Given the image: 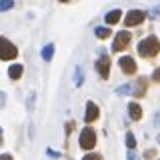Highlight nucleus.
<instances>
[{
  "instance_id": "obj_1",
  "label": "nucleus",
  "mask_w": 160,
  "mask_h": 160,
  "mask_svg": "<svg viewBox=\"0 0 160 160\" xmlns=\"http://www.w3.org/2000/svg\"><path fill=\"white\" fill-rule=\"evenodd\" d=\"M158 52H160V42H158L156 36H148L138 44V54L142 58H152V56H156Z\"/></svg>"
},
{
  "instance_id": "obj_2",
  "label": "nucleus",
  "mask_w": 160,
  "mask_h": 160,
  "mask_svg": "<svg viewBox=\"0 0 160 160\" xmlns=\"http://www.w3.org/2000/svg\"><path fill=\"white\" fill-rule=\"evenodd\" d=\"M18 56V48L10 42L8 38L0 36V60H12Z\"/></svg>"
},
{
  "instance_id": "obj_3",
  "label": "nucleus",
  "mask_w": 160,
  "mask_h": 160,
  "mask_svg": "<svg viewBox=\"0 0 160 160\" xmlns=\"http://www.w3.org/2000/svg\"><path fill=\"white\" fill-rule=\"evenodd\" d=\"M96 146V132H94L90 126L82 128V132H80V148L82 150H92Z\"/></svg>"
},
{
  "instance_id": "obj_4",
  "label": "nucleus",
  "mask_w": 160,
  "mask_h": 160,
  "mask_svg": "<svg viewBox=\"0 0 160 160\" xmlns=\"http://www.w3.org/2000/svg\"><path fill=\"white\" fill-rule=\"evenodd\" d=\"M130 40H132V34H130V32H126V30L118 32V34H116V38H114V42H112V50H114V52L126 50V48H128V44H130Z\"/></svg>"
},
{
  "instance_id": "obj_5",
  "label": "nucleus",
  "mask_w": 160,
  "mask_h": 160,
  "mask_svg": "<svg viewBox=\"0 0 160 160\" xmlns=\"http://www.w3.org/2000/svg\"><path fill=\"white\" fill-rule=\"evenodd\" d=\"M144 18H146V12H142V10H130L126 14V18H124V24L126 26H138V24L144 22Z\"/></svg>"
},
{
  "instance_id": "obj_6",
  "label": "nucleus",
  "mask_w": 160,
  "mask_h": 160,
  "mask_svg": "<svg viewBox=\"0 0 160 160\" xmlns=\"http://www.w3.org/2000/svg\"><path fill=\"white\" fill-rule=\"evenodd\" d=\"M96 70L100 72V76H102L104 80L110 76V60H108V56L104 52L100 54V58H98V62H96Z\"/></svg>"
},
{
  "instance_id": "obj_7",
  "label": "nucleus",
  "mask_w": 160,
  "mask_h": 160,
  "mask_svg": "<svg viewBox=\"0 0 160 160\" xmlns=\"http://www.w3.org/2000/svg\"><path fill=\"white\" fill-rule=\"evenodd\" d=\"M118 64H120V68H122L124 74H134L136 72V62H134L132 56H122L118 60Z\"/></svg>"
},
{
  "instance_id": "obj_8",
  "label": "nucleus",
  "mask_w": 160,
  "mask_h": 160,
  "mask_svg": "<svg viewBox=\"0 0 160 160\" xmlns=\"http://www.w3.org/2000/svg\"><path fill=\"white\" fill-rule=\"evenodd\" d=\"M146 86H148V78H138L136 80V86L132 88V94L134 96H138V98H142L144 94H146Z\"/></svg>"
},
{
  "instance_id": "obj_9",
  "label": "nucleus",
  "mask_w": 160,
  "mask_h": 160,
  "mask_svg": "<svg viewBox=\"0 0 160 160\" xmlns=\"http://www.w3.org/2000/svg\"><path fill=\"white\" fill-rule=\"evenodd\" d=\"M98 114H100L98 106L94 102H88L86 104V114H84V120H86V122H94V120L98 118Z\"/></svg>"
},
{
  "instance_id": "obj_10",
  "label": "nucleus",
  "mask_w": 160,
  "mask_h": 160,
  "mask_svg": "<svg viewBox=\"0 0 160 160\" xmlns=\"http://www.w3.org/2000/svg\"><path fill=\"white\" fill-rule=\"evenodd\" d=\"M128 114H130L132 120H140V118H142V108H140L136 102H130L128 104Z\"/></svg>"
},
{
  "instance_id": "obj_11",
  "label": "nucleus",
  "mask_w": 160,
  "mask_h": 160,
  "mask_svg": "<svg viewBox=\"0 0 160 160\" xmlns=\"http://www.w3.org/2000/svg\"><path fill=\"white\" fill-rule=\"evenodd\" d=\"M22 72H24L22 64H12V66L8 68V76L12 78V80H18L20 76H22Z\"/></svg>"
},
{
  "instance_id": "obj_12",
  "label": "nucleus",
  "mask_w": 160,
  "mask_h": 160,
  "mask_svg": "<svg viewBox=\"0 0 160 160\" xmlns=\"http://www.w3.org/2000/svg\"><path fill=\"white\" fill-rule=\"evenodd\" d=\"M120 16H122V12L116 8V10H110L106 16H104V20H106V24H116L118 20H120Z\"/></svg>"
},
{
  "instance_id": "obj_13",
  "label": "nucleus",
  "mask_w": 160,
  "mask_h": 160,
  "mask_svg": "<svg viewBox=\"0 0 160 160\" xmlns=\"http://www.w3.org/2000/svg\"><path fill=\"white\" fill-rule=\"evenodd\" d=\"M52 56H54V46H52V44H46V46L42 48V58L46 60V62H50Z\"/></svg>"
},
{
  "instance_id": "obj_14",
  "label": "nucleus",
  "mask_w": 160,
  "mask_h": 160,
  "mask_svg": "<svg viewBox=\"0 0 160 160\" xmlns=\"http://www.w3.org/2000/svg\"><path fill=\"white\" fill-rule=\"evenodd\" d=\"M82 82H84V76H82V68H76V72H74V84L76 86H82Z\"/></svg>"
},
{
  "instance_id": "obj_15",
  "label": "nucleus",
  "mask_w": 160,
  "mask_h": 160,
  "mask_svg": "<svg viewBox=\"0 0 160 160\" xmlns=\"http://www.w3.org/2000/svg\"><path fill=\"white\" fill-rule=\"evenodd\" d=\"M34 102H36V92H30L28 94V100H26V106H28L30 112L34 110Z\"/></svg>"
},
{
  "instance_id": "obj_16",
  "label": "nucleus",
  "mask_w": 160,
  "mask_h": 160,
  "mask_svg": "<svg viewBox=\"0 0 160 160\" xmlns=\"http://www.w3.org/2000/svg\"><path fill=\"white\" fill-rule=\"evenodd\" d=\"M94 32H96L98 38H108V36H110V28H100V26H98Z\"/></svg>"
},
{
  "instance_id": "obj_17",
  "label": "nucleus",
  "mask_w": 160,
  "mask_h": 160,
  "mask_svg": "<svg viewBox=\"0 0 160 160\" xmlns=\"http://www.w3.org/2000/svg\"><path fill=\"white\" fill-rule=\"evenodd\" d=\"M14 6V0H0V12H4V10H10Z\"/></svg>"
},
{
  "instance_id": "obj_18",
  "label": "nucleus",
  "mask_w": 160,
  "mask_h": 160,
  "mask_svg": "<svg viewBox=\"0 0 160 160\" xmlns=\"http://www.w3.org/2000/svg\"><path fill=\"white\" fill-rule=\"evenodd\" d=\"M126 146H128V148H134V146H136V138H134L132 132L126 134Z\"/></svg>"
},
{
  "instance_id": "obj_19",
  "label": "nucleus",
  "mask_w": 160,
  "mask_h": 160,
  "mask_svg": "<svg viewBox=\"0 0 160 160\" xmlns=\"http://www.w3.org/2000/svg\"><path fill=\"white\" fill-rule=\"evenodd\" d=\"M130 90H132V88H130L128 84H124V86H118V88H116V94H128Z\"/></svg>"
},
{
  "instance_id": "obj_20",
  "label": "nucleus",
  "mask_w": 160,
  "mask_h": 160,
  "mask_svg": "<svg viewBox=\"0 0 160 160\" xmlns=\"http://www.w3.org/2000/svg\"><path fill=\"white\" fill-rule=\"evenodd\" d=\"M46 154H48V156H52V158H60V152H56V150H52V148H48Z\"/></svg>"
},
{
  "instance_id": "obj_21",
  "label": "nucleus",
  "mask_w": 160,
  "mask_h": 160,
  "mask_svg": "<svg viewBox=\"0 0 160 160\" xmlns=\"http://www.w3.org/2000/svg\"><path fill=\"white\" fill-rule=\"evenodd\" d=\"M4 104H6V94H4V92H0V110L4 108Z\"/></svg>"
},
{
  "instance_id": "obj_22",
  "label": "nucleus",
  "mask_w": 160,
  "mask_h": 160,
  "mask_svg": "<svg viewBox=\"0 0 160 160\" xmlns=\"http://www.w3.org/2000/svg\"><path fill=\"white\" fill-rule=\"evenodd\" d=\"M152 80H156V82H160V68H156L152 72Z\"/></svg>"
},
{
  "instance_id": "obj_23",
  "label": "nucleus",
  "mask_w": 160,
  "mask_h": 160,
  "mask_svg": "<svg viewBox=\"0 0 160 160\" xmlns=\"http://www.w3.org/2000/svg\"><path fill=\"white\" fill-rule=\"evenodd\" d=\"M128 160H136V152H134V148L128 150Z\"/></svg>"
},
{
  "instance_id": "obj_24",
  "label": "nucleus",
  "mask_w": 160,
  "mask_h": 160,
  "mask_svg": "<svg viewBox=\"0 0 160 160\" xmlns=\"http://www.w3.org/2000/svg\"><path fill=\"white\" fill-rule=\"evenodd\" d=\"M144 156H146V158H154V156H156V150H146Z\"/></svg>"
},
{
  "instance_id": "obj_25",
  "label": "nucleus",
  "mask_w": 160,
  "mask_h": 160,
  "mask_svg": "<svg viewBox=\"0 0 160 160\" xmlns=\"http://www.w3.org/2000/svg\"><path fill=\"white\" fill-rule=\"evenodd\" d=\"M72 128H74V124H72V122H68V124H66V134L72 132Z\"/></svg>"
},
{
  "instance_id": "obj_26",
  "label": "nucleus",
  "mask_w": 160,
  "mask_h": 160,
  "mask_svg": "<svg viewBox=\"0 0 160 160\" xmlns=\"http://www.w3.org/2000/svg\"><path fill=\"white\" fill-rule=\"evenodd\" d=\"M100 156H98V154H90V156H86V160H98Z\"/></svg>"
},
{
  "instance_id": "obj_27",
  "label": "nucleus",
  "mask_w": 160,
  "mask_h": 160,
  "mask_svg": "<svg viewBox=\"0 0 160 160\" xmlns=\"http://www.w3.org/2000/svg\"><path fill=\"white\" fill-rule=\"evenodd\" d=\"M156 140H158V144H160V134H158V138H156Z\"/></svg>"
},
{
  "instance_id": "obj_28",
  "label": "nucleus",
  "mask_w": 160,
  "mask_h": 160,
  "mask_svg": "<svg viewBox=\"0 0 160 160\" xmlns=\"http://www.w3.org/2000/svg\"><path fill=\"white\" fill-rule=\"evenodd\" d=\"M60 2H68V0H60Z\"/></svg>"
},
{
  "instance_id": "obj_29",
  "label": "nucleus",
  "mask_w": 160,
  "mask_h": 160,
  "mask_svg": "<svg viewBox=\"0 0 160 160\" xmlns=\"http://www.w3.org/2000/svg\"><path fill=\"white\" fill-rule=\"evenodd\" d=\"M0 144H2V138H0Z\"/></svg>"
},
{
  "instance_id": "obj_30",
  "label": "nucleus",
  "mask_w": 160,
  "mask_h": 160,
  "mask_svg": "<svg viewBox=\"0 0 160 160\" xmlns=\"http://www.w3.org/2000/svg\"><path fill=\"white\" fill-rule=\"evenodd\" d=\"M0 132H2V128H0Z\"/></svg>"
}]
</instances>
